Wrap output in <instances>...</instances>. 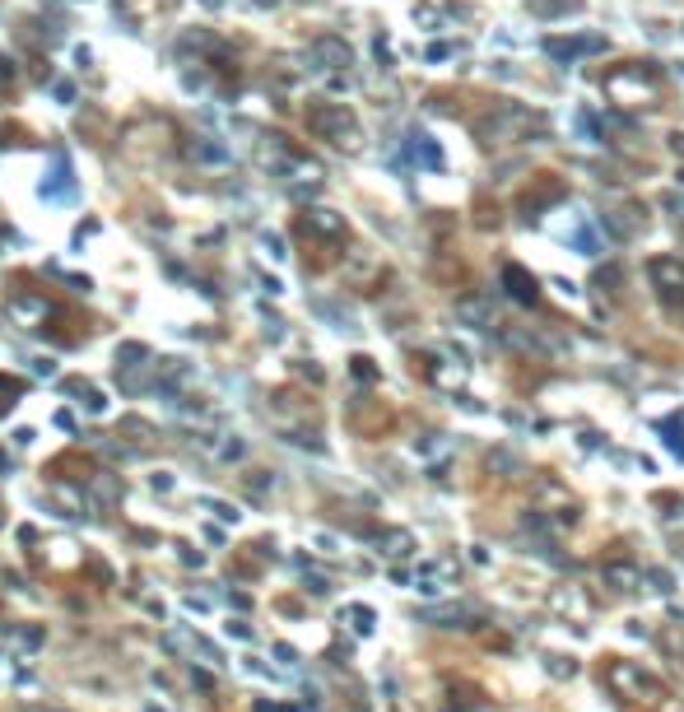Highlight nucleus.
I'll return each mask as SVG.
<instances>
[{
    "mask_svg": "<svg viewBox=\"0 0 684 712\" xmlns=\"http://www.w3.org/2000/svg\"><path fill=\"white\" fill-rule=\"evenodd\" d=\"M601 675H605V685L615 689L624 703H661L666 699V685L652 680L643 666H633V661H624V657H610Z\"/></svg>",
    "mask_w": 684,
    "mask_h": 712,
    "instance_id": "1",
    "label": "nucleus"
},
{
    "mask_svg": "<svg viewBox=\"0 0 684 712\" xmlns=\"http://www.w3.org/2000/svg\"><path fill=\"white\" fill-rule=\"evenodd\" d=\"M308 126L317 135H326L331 145H340V149L359 145V121H354V112H349L345 103H322V108H312L308 112Z\"/></svg>",
    "mask_w": 684,
    "mask_h": 712,
    "instance_id": "2",
    "label": "nucleus"
},
{
    "mask_svg": "<svg viewBox=\"0 0 684 712\" xmlns=\"http://www.w3.org/2000/svg\"><path fill=\"white\" fill-rule=\"evenodd\" d=\"M605 89L619 98V103H647V98L657 94V75L652 70H643V66H633V70H619V75H610L605 80Z\"/></svg>",
    "mask_w": 684,
    "mask_h": 712,
    "instance_id": "3",
    "label": "nucleus"
},
{
    "mask_svg": "<svg viewBox=\"0 0 684 712\" xmlns=\"http://www.w3.org/2000/svg\"><path fill=\"white\" fill-rule=\"evenodd\" d=\"M647 280H652V289H657L661 298H680L684 303V261L680 256H652L647 261Z\"/></svg>",
    "mask_w": 684,
    "mask_h": 712,
    "instance_id": "4",
    "label": "nucleus"
},
{
    "mask_svg": "<svg viewBox=\"0 0 684 712\" xmlns=\"http://www.w3.org/2000/svg\"><path fill=\"white\" fill-rule=\"evenodd\" d=\"M601 582L610 592H633V587H643V568L633 559H610V564H601Z\"/></svg>",
    "mask_w": 684,
    "mask_h": 712,
    "instance_id": "5",
    "label": "nucleus"
},
{
    "mask_svg": "<svg viewBox=\"0 0 684 712\" xmlns=\"http://www.w3.org/2000/svg\"><path fill=\"white\" fill-rule=\"evenodd\" d=\"M564 196V182L559 177H550V173H540V182H536V191H526L522 196V210H526V219H536L545 205H554Z\"/></svg>",
    "mask_w": 684,
    "mask_h": 712,
    "instance_id": "6",
    "label": "nucleus"
},
{
    "mask_svg": "<svg viewBox=\"0 0 684 712\" xmlns=\"http://www.w3.org/2000/svg\"><path fill=\"white\" fill-rule=\"evenodd\" d=\"M503 289H508V298H517V303H540V284L536 275H526L522 266H503Z\"/></svg>",
    "mask_w": 684,
    "mask_h": 712,
    "instance_id": "7",
    "label": "nucleus"
},
{
    "mask_svg": "<svg viewBox=\"0 0 684 712\" xmlns=\"http://www.w3.org/2000/svg\"><path fill=\"white\" fill-rule=\"evenodd\" d=\"M554 610L568 619H591V601L582 596V587H568V592H554Z\"/></svg>",
    "mask_w": 684,
    "mask_h": 712,
    "instance_id": "8",
    "label": "nucleus"
},
{
    "mask_svg": "<svg viewBox=\"0 0 684 712\" xmlns=\"http://www.w3.org/2000/svg\"><path fill=\"white\" fill-rule=\"evenodd\" d=\"M661 433H666V447H671L675 457H684V419H661Z\"/></svg>",
    "mask_w": 684,
    "mask_h": 712,
    "instance_id": "9",
    "label": "nucleus"
},
{
    "mask_svg": "<svg viewBox=\"0 0 684 712\" xmlns=\"http://www.w3.org/2000/svg\"><path fill=\"white\" fill-rule=\"evenodd\" d=\"M536 14H545V19H554V14H568V10H577L582 0H526Z\"/></svg>",
    "mask_w": 684,
    "mask_h": 712,
    "instance_id": "10",
    "label": "nucleus"
},
{
    "mask_svg": "<svg viewBox=\"0 0 684 712\" xmlns=\"http://www.w3.org/2000/svg\"><path fill=\"white\" fill-rule=\"evenodd\" d=\"M410 154H415V159H424L429 168H438V149L429 145V135H415V145H410Z\"/></svg>",
    "mask_w": 684,
    "mask_h": 712,
    "instance_id": "11",
    "label": "nucleus"
},
{
    "mask_svg": "<svg viewBox=\"0 0 684 712\" xmlns=\"http://www.w3.org/2000/svg\"><path fill=\"white\" fill-rule=\"evenodd\" d=\"M675 554H680V559H684V531H680V536H675Z\"/></svg>",
    "mask_w": 684,
    "mask_h": 712,
    "instance_id": "12",
    "label": "nucleus"
}]
</instances>
